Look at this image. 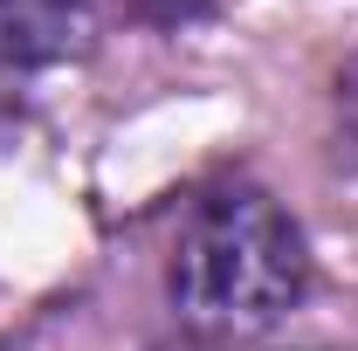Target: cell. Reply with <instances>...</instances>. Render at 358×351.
I'll use <instances>...</instances> for the list:
<instances>
[{"instance_id": "1", "label": "cell", "mask_w": 358, "mask_h": 351, "mask_svg": "<svg viewBox=\"0 0 358 351\" xmlns=\"http://www.w3.org/2000/svg\"><path fill=\"white\" fill-rule=\"evenodd\" d=\"M310 289V248L303 227L268 200L262 186L234 179L193 200V214L166 262L173 310L207 338H255L282 324Z\"/></svg>"}, {"instance_id": "2", "label": "cell", "mask_w": 358, "mask_h": 351, "mask_svg": "<svg viewBox=\"0 0 358 351\" xmlns=\"http://www.w3.org/2000/svg\"><path fill=\"white\" fill-rule=\"evenodd\" d=\"M96 0H0V62L7 69H55L90 48Z\"/></svg>"}, {"instance_id": "3", "label": "cell", "mask_w": 358, "mask_h": 351, "mask_svg": "<svg viewBox=\"0 0 358 351\" xmlns=\"http://www.w3.org/2000/svg\"><path fill=\"white\" fill-rule=\"evenodd\" d=\"M110 7L131 21H152V28H179V21H200L214 0H110Z\"/></svg>"}]
</instances>
